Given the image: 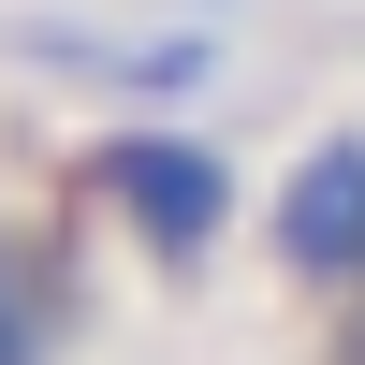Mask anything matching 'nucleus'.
Returning <instances> with one entry per match:
<instances>
[{
    "label": "nucleus",
    "instance_id": "nucleus-1",
    "mask_svg": "<svg viewBox=\"0 0 365 365\" xmlns=\"http://www.w3.org/2000/svg\"><path fill=\"white\" fill-rule=\"evenodd\" d=\"M88 190H103V220L132 234L161 278H190V263L234 234V161L190 146V132H103L88 146Z\"/></svg>",
    "mask_w": 365,
    "mask_h": 365
},
{
    "label": "nucleus",
    "instance_id": "nucleus-2",
    "mask_svg": "<svg viewBox=\"0 0 365 365\" xmlns=\"http://www.w3.org/2000/svg\"><path fill=\"white\" fill-rule=\"evenodd\" d=\"M278 263L307 292H365V132H322L278 190Z\"/></svg>",
    "mask_w": 365,
    "mask_h": 365
},
{
    "label": "nucleus",
    "instance_id": "nucleus-3",
    "mask_svg": "<svg viewBox=\"0 0 365 365\" xmlns=\"http://www.w3.org/2000/svg\"><path fill=\"white\" fill-rule=\"evenodd\" d=\"M44 351H58V307H44V278L0 249V365H44Z\"/></svg>",
    "mask_w": 365,
    "mask_h": 365
},
{
    "label": "nucleus",
    "instance_id": "nucleus-4",
    "mask_svg": "<svg viewBox=\"0 0 365 365\" xmlns=\"http://www.w3.org/2000/svg\"><path fill=\"white\" fill-rule=\"evenodd\" d=\"M351 351H365V322H351Z\"/></svg>",
    "mask_w": 365,
    "mask_h": 365
}]
</instances>
